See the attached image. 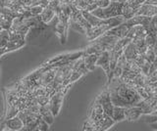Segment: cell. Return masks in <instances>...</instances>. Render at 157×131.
Segmentation results:
<instances>
[{"mask_svg":"<svg viewBox=\"0 0 157 131\" xmlns=\"http://www.w3.org/2000/svg\"><path fill=\"white\" fill-rule=\"evenodd\" d=\"M107 89L114 106L128 107L136 106L141 100L135 88L129 86L121 79V77H112L108 81Z\"/></svg>","mask_w":157,"mask_h":131,"instance_id":"1","label":"cell"},{"mask_svg":"<svg viewBox=\"0 0 157 131\" xmlns=\"http://www.w3.org/2000/svg\"><path fill=\"white\" fill-rule=\"evenodd\" d=\"M123 4H124L123 2L111 1L108 6L104 8L97 7L90 13L100 19H110V18H114L118 16H122Z\"/></svg>","mask_w":157,"mask_h":131,"instance_id":"2","label":"cell"},{"mask_svg":"<svg viewBox=\"0 0 157 131\" xmlns=\"http://www.w3.org/2000/svg\"><path fill=\"white\" fill-rule=\"evenodd\" d=\"M68 90L64 89V90H60L55 92L50 98H49V102H48V107L50 109L52 115H54V118L58 115L59 111L61 110V107L64 101V97H65V94Z\"/></svg>","mask_w":157,"mask_h":131,"instance_id":"3","label":"cell"},{"mask_svg":"<svg viewBox=\"0 0 157 131\" xmlns=\"http://www.w3.org/2000/svg\"><path fill=\"white\" fill-rule=\"evenodd\" d=\"M25 45H26V37L21 35H18V33L9 32V41L4 49L5 54L11 51L20 49Z\"/></svg>","mask_w":157,"mask_h":131,"instance_id":"4","label":"cell"},{"mask_svg":"<svg viewBox=\"0 0 157 131\" xmlns=\"http://www.w3.org/2000/svg\"><path fill=\"white\" fill-rule=\"evenodd\" d=\"M54 24L52 27V31L55 33V35L58 36L59 40H60L61 44H65L67 41V32H68V28L69 26L67 24H65L63 21L59 20L57 18V16L54 18L53 20Z\"/></svg>","mask_w":157,"mask_h":131,"instance_id":"5","label":"cell"},{"mask_svg":"<svg viewBox=\"0 0 157 131\" xmlns=\"http://www.w3.org/2000/svg\"><path fill=\"white\" fill-rule=\"evenodd\" d=\"M23 128H24V123L18 115L12 116V118L7 119L0 120V130L19 131V130H23Z\"/></svg>","mask_w":157,"mask_h":131,"instance_id":"6","label":"cell"},{"mask_svg":"<svg viewBox=\"0 0 157 131\" xmlns=\"http://www.w3.org/2000/svg\"><path fill=\"white\" fill-rule=\"evenodd\" d=\"M95 100L101 105L103 111H104V113L109 116H111L112 111H113V108H114V105H113L112 101H111L110 93H109V91H108V89L106 88L104 91H102L101 93L96 97Z\"/></svg>","mask_w":157,"mask_h":131,"instance_id":"7","label":"cell"},{"mask_svg":"<svg viewBox=\"0 0 157 131\" xmlns=\"http://www.w3.org/2000/svg\"><path fill=\"white\" fill-rule=\"evenodd\" d=\"M96 66L101 67L103 71H105L107 75V79L109 81L111 79L110 75V55L109 51H103L100 54H98V58L96 61Z\"/></svg>","mask_w":157,"mask_h":131,"instance_id":"8","label":"cell"},{"mask_svg":"<svg viewBox=\"0 0 157 131\" xmlns=\"http://www.w3.org/2000/svg\"><path fill=\"white\" fill-rule=\"evenodd\" d=\"M111 27H113L110 25H101V26H96V27H91L86 33V38L88 41H91L95 38L99 37L100 35H104V33L109 31Z\"/></svg>","mask_w":157,"mask_h":131,"instance_id":"9","label":"cell"},{"mask_svg":"<svg viewBox=\"0 0 157 131\" xmlns=\"http://www.w3.org/2000/svg\"><path fill=\"white\" fill-rule=\"evenodd\" d=\"M129 30H130V27L127 26V24L124 21L122 24H120V25L111 27L109 31H107L105 32V35H109L116 36L118 38H122V37L127 36V33L129 31Z\"/></svg>","mask_w":157,"mask_h":131,"instance_id":"10","label":"cell"},{"mask_svg":"<svg viewBox=\"0 0 157 131\" xmlns=\"http://www.w3.org/2000/svg\"><path fill=\"white\" fill-rule=\"evenodd\" d=\"M144 115V111L139 106H132L125 109V119L129 121H135Z\"/></svg>","mask_w":157,"mask_h":131,"instance_id":"11","label":"cell"},{"mask_svg":"<svg viewBox=\"0 0 157 131\" xmlns=\"http://www.w3.org/2000/svg\"><path fill=\"white\" fill-rule=\"evenodd\" d=\"M157 14V5L149 3H142L141 5L137 8L136 12V15H141V16H147L152 17Z\"/></svg>","mask_w":157,"mask_h":131,"instance_id":"12","label":"cell"},{"mask_svg":"<svg viewBox=\"0 0 157 131\" xmlns=\"http://www.w3.org/2000/svg\"><path fill=\"white\" fill-rule=\"evenodd\" d=\"M146 35H147V31L145 30V27L137 25L130 27L129 31L127 33V37L131 38L132 40H135V39H140V38H144Z\"/></svg>","mask_w":157,"mask_h":131,"instance_id":"13","label":"cell"},{"mask_svg":"<svg viewBox=\"0 0 157 131\" xmlns=\"http://www.w3.org/2000/svg\"><path fill=\"white\" fill-rule=\"evenodd\" d=\"M123 54L126 57V59L128 61H131V60H135L136 57L140 54L139 51H137L136 47L135 45V43L131 41L130 43H128L126 45V47L124 48V51H123Z\"/></svg>","mask_w":157,"mask_h":131,"instance_id":"14","label":"cell"},{"mask_svg":"<svg viewBox=\"0 0 157 131\" xmlns=\"http://www.w3.org/2000/svg\"><path fill=\"white\" fill-rule=\"evenodd\" d=\"M82 58H83L85 66L88 71H91L95 69L98 54H86L82 56Z\"/></svg>","mask_w":157,"mask_h":131,"instance_id":"15","label":"cell"},{"mask_svg":"<svg viewBox=\"0 0 157 131\" xmlns=\"http://www.w3.org/2000/svg\"><path fill=\"white\" fill-rule=\"evenodd\" d=\"M39 115L46 121V122L51 125L54 121V115H52L50 109H49L48 105L46 106H39V111H38Z\"/></svg>","mask_w":157,"mask_h":131,"instance_id":"16","label":"cell"},{"mask_svg":"<svg viewBox=\"0 0 157 131\" xmlns=\"http://www.w3.org/2000/svg\"><path fill=\"white\" fill-rule=\"evenodd\" d=\"M55 17H56V12L48 7L43 8L42 12L40 13V15H39V19H40V21L44 24H48L52 22V20Z\"/></svg>","mask_w":157,"mask_h":131,"instance_id":"17","label":"cell"},{"mask_svg":"<svg viewBox=\"0 0 157 131\" xmlns=\"http://www.w3.org/2000/svg\"><path fill=\"white\" fill-rule=\"evenodd\" d=\"M125 109L126 108H124V107L114 106L111 118L114 119L115 122H118V121H121L123 119H125Z\"/></svg>","mask_w":157,"mask_h":131,"instance_id":"18","label":"cell"},{"mask_svg":"<svg viewBox=\"0 0 157 131\" xmlns=\"http://www.w3.org/2000/svg\"><path fill=\"white\" fill-rule=\"evenodd\" d=\"M13 20L14 19L11 18L10 16L0 14V25H1L3 30H9V28L12 27Z\"/></svg>","mask_w":157,"mask_h":131,"instance_id":"19","label":"cell"},{"mask_svg":"<svg viewBox=\"0 0 157 131\" xmlns=\"http://www.w3.org/2000/svg\"><path fill=\"white\" fill-rule=\"evenodd\" d=\"M9 41V31L2 30L0 31V49H5L7 43ZM5 52V51H4Z\"/></svg>","mask_w":157,"mask_h":131,"instance_id":"20","label":"cell"},{"mask_svg":"<svg viewBox=\"0 0 157 131\" xmlns=\"http://www.w3.org/2000/svg\"><path fill=\"white\" fill-rule=\"evenodd\" d=\"M146 31L147 33H157V14L151 17L149 25L146 27Z\"/></svg>","mask_w":157,"mask_h":131,"instance_id":"21","label":"cell"},{"mask_svg":"<svg viewBox=\"0 0 157 131\" xmlns=\"http://www.w3.org/2000/svg\"><path fill=\"white\" fill-rule=\"evenodd\" d=\"M144 56L145 58V60L147 62H149L150 64L154 62L155 60V53L153 51V47H147V49L145 50V52L144 53Z\"/></svg>","mask_w":157,"mask_h":131,"instance_id":"22","label":"cell"},{"mask_svg":"<svg viewBox=\"0 0 157 131\" xmlns=\"http://www.w3.org/2000/svg\"><path fill=\"white\" fill-rule=\"evenodd\" d=\"M157 39V33H147L144 37L145 44L147 47H153Z\"/></svg>","mask_w":157,"mask_h":131,"instance_id":"23","label":"cell"},{"mask_svg":"<svg viewBox=\"0 0 157 131\" xmlns=\"http://www.w3.org/2000/svg\"><path fill=\"white\" fill-rule=\"evenodd\" d=\"M49 125L45 120H44L40 115L38 118V121H37V125H36V130L39 131H46L49 129Z\"/></svg>","mask_w":157,"mask_h":131,"instance_id":"24","label":"cell"},{"mask_svg":"<svg viewBox=\"0 0 157 131\" xmlns=\"http://www.w3.org/2000/svg\"><path fill=\"white\" fill-rule=\"evenodd\" d=\"M145 0H127L125 1V3L127 4L128 6H130L131 8H132L134 10H137V8H139L142 3H144Z\"/></svg>","mask_w":157,"mask_h":131,"instance_id":"25","label":"cell"},{"mask_svg":"<svg viewBox=\"0 0 157 131\" xmlns=\"http://www.w3.org/2000/svg\"><path fill=\"white\" fill-rule=\"evenodd\" d=\"M72 4L81 11L82 10H86V6H87V3L85 2V0H74V1L72 2Z\"/></svg>","mask_w":157,"mask_h":131,"instance_id":"26","label":"cell"},{"mask_svg":"<svg viewBox=\"0 0 157 131\" xmlns=\"http://www.w3.org/2000/svg\"><path fill=\"white\" fill-rule=\"evenodd\" d=\"M36 98L37 101V104L39 106H46V105H48L49 98H50V97H48L46 95H40V96L36 97Z\"/></svg>","mask_w":157,"mask_h":131,"instance_id":"27","label":"cell"},{"mask_svg":"<svg viewBox=\"0 0 157 131\" xmlns=\"http://www.w3.org/2000/svg\"><path fill=\"white\" fill-rule=\"evenodd\" d=\"M94 2L98 8H104L109 5V3L111 1L110 0H94Z\"/></svg>","mask_w":157,"mask_h":131,"instance_id":"28","label":"cell"},{"mask_svg":"<svg viewBox=\"0 0 157 131\" xmlns=\"http://www.w3.org/2000/svg\"><path fill=\"white\" fill-rule=\"evenodd\" d=\"M149 125L152 127V129H155V130H157V121H154V122H151V123H149Z\"/></svg>","mask_w":157,"mask_h":131,"instance_id":"29","label":"cell"},{"mask_svg":"<svg viewBox=\"0 0 157 131\" xmlns=\"http://www.w3.org/2000/svg\"><path fill=\"white\" fill-rule=\"evenodd\" d=\"M145 3H149V4H154V5H157V0H145Z\"/></svg>","mask_w":157,"mask_h":131,"instance_id":"30","label":"cell"},{"mask_svg":"<svg viewBox=\"0 0 157 131\" xmlns=\"http://www.w3.org/2000/svg\"><path fill=\"white\" fill-rule=\"evenodd\" d=\"M85 2H86L87 4H92L94 3V0H85Z\"/></svg>","mask_w":157,"mask_h":131,"instance_id":"31","label":"cell"},{"mask_svg":"<svg viewBox=\"0 0 157 131\" xmlns=\"http://www.w3.org/2000/svg\"><path fill=\"white\" fill-rule=\"evenodd\" d=\"M110 1H117V2H123V3H124L125 1H127V0H110Z\"/></svg>","mask_w":157,"mask_h":131,"instance_id":"32","label":"cell"},{"mask_svg":"<svg viewBox=\"0 0 157 131\" xmlns=\"http://www.w3.org/2000/svg\"><path fill=\"white\" fill-rule=\"evenodd\" d=\"M4 54H5L4 50H3V49H0V57H1L2 55H4Z\"/></svg>","mask_w":157,"mask_h":131,"instance_id":"33","label":"cell"},{"mask_svg":"<svg viewBox=\"0 0 157 131\" xmlns=\"http://www.w3.org/2000/svg\"><path fill=\"white\" fill-rule=\"evenodd\" d=\"M3 30V28H2V27H1V25H0V31H1Z\"/></svg>","mask_w":157,"mask_h":131,"instance_id":"34","label":"cell"},{"mask_svg":"<svg viewBox=\"0 0 157 131\" xmlns=\"http://www.w3.org/2000/svg\"></svg>","mask_w":157,"mask_h":131,"instance_id":"35","label":"cell"}]
</instances>
